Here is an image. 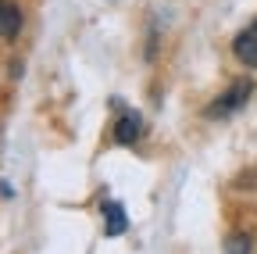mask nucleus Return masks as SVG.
<instances>
[{
    "instance_id": "4",
    "label": "nucleus",
    "mask_w": 257,
    "mask_h": 254,
    "mask_svg": "<svg viewBox=\"0 0 257 254\" xmlns=\"http://www.w3.org/2000/svg\"><path fill=\"white\" fill-rule=\"evenodd\" d=\"M22 29V11L15 4H8V0H0V36L4 40H15Z\"/></svg>"
},
{
    "instance_id": "1",
    "label": "nucleus",
    "mask_w": 257,
    "mask_h": 254,
    "mask_svg": "<svg viewBox=\"0 0 257 254\" xmlns=\"http://www.w3.org/2000/svg\"><path fill=\"white\" fill-rule=\"evenodd\" d=\"M250 93H253V82H250V79L232 82V86H229V90H225L221 97L207 108V118H229V115H236V111L250 101Z\"/></svg>"
},
{
    "instance_id": "6",
    "label": "nucleus",
    "mask_w": 257,
    "mask_h": 254,
    "mask_svg": "<svg viewBox=\"0 0 257 254\" xmlns=\"http://www.w3.org/2000/svg\"><path fill=\"white\" fill-rule=\"evenodd\" d=\"M225 254H250V236L246 233H232L225 240Z\"/></svg>"
},
{
    "instance_id": "2",
    "label": "nucleus",
    "mask_w": 257,
    "mask_h": 254,
    "mask_svg": "<svg viewBox=\"0 0 257 254\" xmlns=\"http://www.w3.org/2000/svg\"><path fill=\"white\" fill-rule=\"evenodd\" d=\"M232 50H236V57L243 61L246 68H257V22H250V25L243 29V33L236 36Z\"/></svg>"
},
{
    "instance_id": "3",
    "label": "nucleus",
    "mask_w": 257,
    "mask_h": 254,
    "mask_svg": "<svg viewBox=\"0 0 257 254\" xmlns=\"http://www.w3.org/2000/svg\"><path fill=\"white\" fill-rule=\"evenodd\" d=\"M140 129H143V118L136 111H121V118L114 125V140L118 143H136L140 140Z\"/></svg>"
},
{
    "instance_id": "5",
    "label": "nucleus",
    "mask_w": 257,
    "mask_h": 254,
    "mask_svg": "<svg viewBox=\"0 0 257 254\" xmlns=\"http://www.w3.org/2000/svg\"><path fill=\"white\" fill-rule=\"evenodd\" d=\"M104 218H107V226H104L107 236H121L125 233V208L118 201H107L104 204Z\"/></svg>"
}]
</instances>
